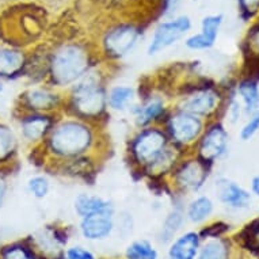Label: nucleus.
Instances as JSON below:
<instances>
[{"mask_svg": "<svg viewBox=\"0 0 259 259\" xmlns=\"http://www.w3.org/2000/svg\"><path fill=\"white\" fill-rule=\"evenodd\" d=\"M251 189H252V193L259 197V175L252 179V182H251Z\"/></svg>", "mask_w": 259, "mask_h": 259, "instance_id": "c9c22d12", "label": "nucleus"}, {"mask_svg": "<svg viewBox=\"0 0 259 259\" xmlns=\"http://www.w3.org/2000/svg\"><path fill=\"white\" fill-rule=\"evenodd\" d=\"M197 259H228V246L220 238L209 239L200 247Z\"/></svg>", "mask_w": 259, "mask_h": 259, "instance_id": "393cba45", "label": "nucleus"}, {"mask_svg": "<svg viewBox=\"0 0 259 259\" xmlns=\"http://www.w3.org/2000/svg\"><path fill=\"white\" fill-rule=\"evenodd\" d=\"M185 221H186L185 210L172 209L161 224L160 232H159V240L161 244H170L178 236V232L182 230Z\"/></svg>", "mask_w": 259, "mask_h": 259, "instance_id": "aec40b11", "label": "nucleus"}, {"mask_svg": "<svg viewBox=\"0 0 259 259\" xmlns=\"http://www.w3.org/2000/svg\"><path fill=\"white\" fill-rule=\"evenodd\" d=\"M90 71H93L90 53L79 44H67L57 49L49 63L53 89H71Z\"/></svg>", "mask_w": 259, "mask_h": 259, "instance_id": "7ed1b4c3", "label": "nucleus"}, {"mask_svg": "<svg viewBox=\"0 0 259 259\" xmlns=\"http://www.w3.org/2000/svg\"><path fill=\"white\" fill-rule=\"evenodd\" d=\"M214 191L217 200L231 208H246L251 202L250 194L243 187L227 178L217 179L214 183Z\"/></svg>", "mask_w": 259, "mask_h": 259, "instance_id": "2eb2a0df", "label": "nucleus"}, {"mask_svg": "<svg viewBox=\"0 0 259 259\" xmlns=\"http://www.w3.org/2000/svg\"><path fill=\"white\" fill-rule=\"evenodd\" d=\"M6 194H7V183H6L5 178L0 175V206H2L3 201H5Z\"/></svg>", "mask_w": 259, "mask_h": 259, "instance_id": "f704fd0d", "label": "nucleus"}, {"mask_svg": "<svg viewBox=\"0 0 259 259\" xmlns=\"http://www.w3.org/2000/svg\"><path fill=\"white\" fill-rule=\"evenodd\" d=\"M27 190L37 200H44L51 191V182L45 175H34L27 181Z\"/></svg>", "mask_w": 259, "mask_h": 259, "instance_id": "cd10ccee", "label": "nucleus"}, {"mask_svg": "<svg viewBox=\"0 0 259 259\" xmlns=\"http://www.w3.org/2000/svg\"><path fill=\"white\" fill-rule=\"evenodd\" d=\"M140 38V31L132 25H121L111 29L103 38V48L113 59H122L132 51Z\"/></svg>", "mask_w": 259, "mask_h": 259, "instance_id": "1a4fd4ad", "label": "nucleus"}, {"mask_svg": "<svg viewBox=\"0 0 259 259\" xmlns=\"http://www.w3.org/2000/svg\"><path fill=\"white\" fill-rule=\"evenodd\" d=\"M17 149V136L10 126L0 122V161L7 160Z\"/></svg>", "mask_w": 259, "mask_h": 259, "instance_id": "a878e982", "label": "nucleus"}, {"mask_svg": "<svg viewBox=\"0 0 259 259\" xmlns=\"http://www.w3.org/2000/svg\"><path fill=\"white\" fill-rule=\"evenodd\" d=\"M239 3L246 17H252L259 10V0H239Z\"/></svg>", "mask_w": 259, "mask_h": 259, "instance_id": "72a5a7b5", "label": "nucleus"}, {"mask_svg": "<svg viewBox=\"0 0 259 259\" xmlns=\"http://www.w3.org/2000/svg\"><path fill=\"white\" fill-rule=\"evenodd\" d=\"M219 103H220V95L216 90L212 87H204L183 97L177 109L204 118L216 111Z\"/></svg>", "mask_w": 259, "mask_h": 259, "instance_id": "9d476101", "label": "nucleus"}, {"mask_svg": "<svg viewBox=\"0 0 259 259\" xmlns=\"http://www.w3.org/2000/svg\"><path fill=\"white\" fill-rule=\"evenodd\" d=\"M243 243L250 250L259 251V220L247 225V228L242 232Z\"/></svg>", "mask_w": 259, "mask_h": 259, "instance_id": "c85d7f7f", "label": "nucleus"}, {"mask_svg": "<svg viewBox=\"0 0 259 259\" xmlns=\"http://www.w3.org/2000/svg\"><path fill=\"white\" fill-rule=\"evenodd\" d=\"M136 99V90L132 85L118 84L107 90V109L114 111H125L133 106Z\"/></svg>", "mask_w": 259, "mask_h": 259, "instance_id": "6ab92c4d", "label": "nucleus"}, {"mask_svg": "<svg viewBox=\"0 0 259 259\" xmlns=\"http://www.w3.org/2000/svg\"><path fill=\"white\" fill-rule=\"evenodd\" d=\"M57 259H97L93 251L85 248L83 246H72L68 247L64 251L63 256Z\"/></svg>", "mask_w": 259, "mask_h": 259, "instance_id": "c756f323", "label": "nucleus"}, {"mask_svg": "<svg viewBox=\"0 0 259 259\" xmlns=\"http://www.w3.org/2000/svg\"><path fill=\"white\" fill-rule=\"evenodd\" d=\"M201 247V236L196 231H187L178 235L168 244V259H197Z\"/></svg>", "mask_w": 259, "mask_h": 259, "instance_id": "f3484780", "label": "nucleus"}, {"mask_svg": "<svg viewBox=\"0 0 259 259\" xmlns=\"http://www.w3.org/2000/svg\"><path fill=\"white\" fill-rule=\"evenodd\" d=\"M221 23H223L221 15L205 17L201 25V33L189 37L185 41V45L191 51H205V49L212 48L217 38Z\"/></svg>", "mask_w": 259, "mask_h": 259, "instance_id": "dca6fc26", "label": "nucleus"}, {"mask_svg": "<svg viewBox=\"0 0 259 259\" xmlns=\"http://www.w3.org/2000/svg\"><path fill=\"white\" fill-rule=\"evenodd\" d=\"M73 209L77 216L83 217L91 216L99 212H107V210H114V206L111 201L106 200L97 194H89V193H80L73 201Z\"/></svg>", "mask_w": 259, "mask_h": 259, "instance_id": "a211bd4d", "label": "nucleus"}, {"mask_svg": "<svg viewBox=\"0 0 259 259\" xmlns=\"http://www.w3.org/2000/svg\"><path fill=\"white\" fill-rule=\"evenodd\" d=\"M3 91V84H2V81H0V93Z\"/></svg>", "mask_w": 259, "mask_h": 259, "instance_id": "e433bc0d", "label": "nucleus"}, {"mask_svg": "<svg viewBox=\"0 0 259 259\" xmlns=\"http://www.w3.org/2000/svg\"><path fill=\"white\" fill-rule=\"evenodd\" d=\"M126 259H159L156 247L147 239L133 240L125 250Z\"/></svg>", "mask_w": 259, "mask_h": 259, "instance_id": "5701e85b", "label": "nucleus"}, {"mask_svg": "<svg viewBox=\"0 0 259 259\" xmlns=\"http://www.w3.org/2000/svg\"><path fill=\"white\" fill-rule=\"evenodd\" d=\"M190 29V18L186 17V15L174 18L171 21L161 22L153 31L147 53L149 56H155L157 53H160V52L166 51L167 48L172 47L177 41L182 38L183 35L189 33Z\"/></svg>", "mask_w": 259, "mask_h": 259, "instance_id": "0eeeda50", "label": "nucleus"}, {"mask_svg": "<svg viewBox=\"0 0 259 259\" xmlns=\"http://www.w3.org/2000/svg\"><path fill=\"white\" fill-rule=\"evenodd\" d=\"M135 121L139 127L152 126L160 118L167 117V103L164 98L159 95H153L144 99L135 109Z\"/></svg>", "mask_w": 259, "mask_h": 259, "instance_id": "4468645a", "label": "nucleus"}, {"mask_svg": "<svg viewBox=\"0 0 259 259\" xmlns=\"http://www.w3.org/2000/svg\"><path fill=\"white\" fill-rule=\"evenodd\" d=\"M55 122L56 119L52 118L51 114L29 113L21 119L22 137L30 143L45 141Z\"/></svg>", "mask_w": 259, "mask_h": 259, "instance_id": "ddd939ff", "label": "nucleus"}, {"mask_svg": "<svg viewBox=\"0 0 259 259\" xmlns=\"http://www.w3.org/2000/svg\"><path fill=\"white\" fill-rule=\"evenodd\" d=\"M115 228L114 210L99 212L91 216L80 219L79 231L81 236L90 242H99L105 240L113 234Z\"/></svg>", "mask_w": 259, "mask_h": 259, "instance_id": "9b49d317", "label": "nucleus"}, {"mask_svg": "<svg viewBox=\"0 0 259 259\" xmlns=\"http://www.w3.org/2000/svg\"><path fill=\"white\" fill-rule=\"evenodd\" d=\"M68 107L76 118L91 122L107 110V90L101 75L90 71L71 87Z\"/></svg>", "mask_w": 259, "mask_h": 259, "instance_id": "20e7f679", "label": "nucleus"}, {"mask_svg": "<svg viewBox=\"0 0 259 259\" xmlns=\"http://www.w3.org/2000/svg\"><path fill=\"white\" fill-rule=\"evenodd\" d=\"M246 44L252 59H259V23L250 30Z\"/></svg>", "mask_w": 259, "mask_h": 259, "instance_id": "473e14b6", "label": "nucleus"}, {"mask_svg": "<svg viewBox=\"0 0 259 259\" xmlns=\"http://www.w3.org/2000/svg\"><path fill=\"white\" fill-rule=\"evenodd\" d=\"M0 259H39L37 254L34 252L33 248L21 244V243H15V244H10L5 247L2 252H0Z\"/></svg>", "mask_w": 259, "mask_h": 259, "instance_id": "bb28decb", "label": "nucleus"}, {"mask_svg": "<svg viewBox=\"0 0 259 259\" xmlns=\"http://www.w3.org/2000/svg\"><path fill=\"white\" fill-rule=\"evenodd\" d=\"M238 91L247 113H254L259 109V89L256 81L252 79L243 80L238 85Z\"/></svg>", "mask_w": 259, "mask_h": 259, "instance_id": "b1692460", "label": "nucleus"}, {"mask_svg": "<svg viewBox=\"0 0 259 259\" xmlns=\"http://www.w3.org/2000/svg\"><path fill=\"white\" fill-rule=\"evenodd\" d=\"M44 143L48 153L57 161L87 157L97 144V131L84 119L63 118L56 121Z\"/></svg>", "mask_w": 259, "mask_h": 259, "instance_id": "f03ea898", "label": "nucleus"}, {"mask_svg": "<svg viewBox=\"0 0 259 259\" xmlns=\"http://www.w3.org/2000/svg\"><path fill=\"white\" fill-rule=\"evenodd\" d=\"M228 231V225L224 223H214L212 225H208L206 228L200 232L201 239H216L220 238L221 235H224Z\"/></svg>", "mask_w": 259, "mask_h": 259, "instance_id": "2f4dec72", "label": "nucleus"}, {"mask_svg": "<svg viewBox=\"0 0 259 259\" xmlns=\"http://www.w3.org/2000/svg\"><path fill=\"white\" fill-rule=\"evenodd\" d=\"M63 103L61 95L56 89L33 87L23 94V105L30 113L51 114Z\"/></svg>", "mask_w": 259, "mask_h": 259, "instance_id": "f8f14e48", "label": "nucleus"}, {"mask_svg": "<svg viewBox=\"0 0 259 259\" xmlns=\"http://www.w3.org/2000/svg\"><path fill=\"white\" fill-rule=\"evenodd\" d=\"M213 201L206 196H200L193 198L187 204L185 216L193 224H201L205 220H208L213 213Z\"/></svg>", "mask_w": 259, "mask_h": 259, "instance_id": "4be33fe9", "label": "nucleus"}, {"mask_svg": "<svg viewBox=\"0 0 259 259\" xmlns=\"http://www.w3.org/2000/svg\"><path fill=\"white\" fill-rule=\"evenodd\" d=\"M25 56L14 49H0V76L11 77L19 73L25 67Z\"/></svg>", "mask_w": 259, "mask_h": 259, "instance_id": "412c9836", "label": "nucleus"}, {"mask_svg": "<svg viewBox=\"0 0 259 259\" xmlns=\"http://www.w3.org/2000/svg\"><path fill=\"white\" fill-rule=\"evenodd\" d=\"M179 148L171 143L164 129L157 126L141 127L131 141V156L141 170L161 174L174 170Z\"/></svg>", "mask_w": 259, "mask_h": 259, "instance_id": "f257e3e1", "label": "nucleus"}, {"mask_svg": "<svg viewBox=\"0 0 259 259\" xmlns=\"http://www.w3.org/2000/svg\"><path fill=\"white\" fill-rule=\"evenodd\" d=\"M174 186L181 193H197L204 186L209 175L208 164L200 157L177 163L172 170Z\"/></svg>", "mask_w": 259, "mask_h": 259, "instance_id": "423d86ee", "label": "nucleus"}, {"mask_svg": "<svg viewBox=\"0 0 259 259\" xmlns=\"http://www.w3.org/2000/svg\"><path fill=\"white\" fill-rule=\"evenodd\" d=\"M228 147V133L220 123H213L202 132L198 140V157L210 164L220 159Z\"/></svg>", "mask_w": 259, "mask_h": 259, "instance_id": "6e6552de", "label": "nucleus"}, {"mask_svg": "<svg viewBox=\"0 0 259 259\" xmlns=\"http://www.w3.org/2000/svg\"><path fill=\"white\" fill-rule=\"evenodd\" d=\"M164 125L167 136L170 137L171 143L179 149L197 143L204 132L202 118L179 109L167 114Z\"/></svg>", "mask_w": 259, "mask_h": 259, "instance_id": "39448f33", "label": "nucleus"}, {"mask_svg": "<svg viewBox=\"0 0 259 259\" xmlns=\"http://www.w3.org/2000/svg\"><path fill=\"white\" fill-rule=\"evenodd\" d=\"M259 131V109L255 111V114L252 115V118H250V121L243 126L242 132H240V137L243 140L247 141L252 139V137L258 133Z\"/></svg>", "mask_w": 259, "mask_h": 259, "instance_id": "7c9ffc66", "label": "nucleus"}]
</instances>
